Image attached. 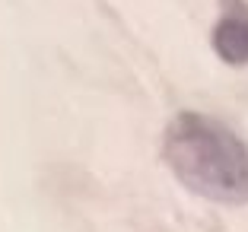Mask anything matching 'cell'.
Instances as JSON below:
<instances>
[{"instance_id":"7a4b0ae2","label":"cell","mask_w":248,"mask_h":232,"mask_svg":"<svg viewBox=\"0 0 248 232\" xmlns=\"http://www.w3.org/2000/svg\"><path fill=\"white\" fill-rule=\"evenodd\" d=\"M210 42L223 64H248V0H219V16Z\"/></svg>"},{"instance_id":"6da1fadb","label":"cell","mask_w":248,"mask_h":232,"mask_svg":"<svg viewBox=\"0 0 248 232\" xmlns=\"http://www.w3.org/2000/svg\"><path fill=\"white\" fill-rule=\"evenodd\" d=\"M162 159L178 182L213 203H248V143L223 121L178 111L162 134Z\"/></svg>"}]
</instances>
